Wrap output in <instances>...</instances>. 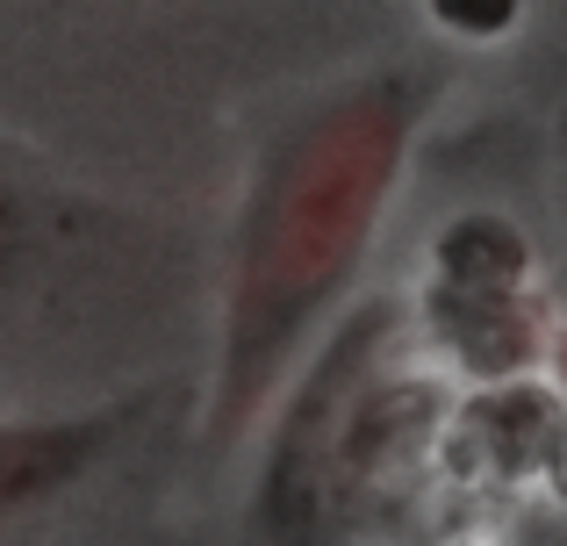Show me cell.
I'll use <instances>...</instances> for the list:
<instances>
[{"instance_id":"3","label":"cell","mask_w":567,"mask_h":546,"mask_svg":"<svg viewBox=\"0 0 567 546\" xmlns=\"http://www.w3.org/2000/svg\"><path fill=\"white\" fill-rule=\"evenodd\" d=\"M424 331L467 381H517L539 360V267L517 224L503 216H460L431 245L424 280Z\"/></svg>"},{"instance_id":"1","label":"cell","mask_w":567,"mask_h":546,"mask_svg":"<svg viewBox=\"0 0 567 546\" xmlns=\"http://www.w3.org/2000/svg\"><path fill=\"white\" fill-rule=\"evenodd\" d=\"M431 86L416 72H374L302 109L259 158L230 253L223 302V360L208 439L230 446L280 389L295 346L360 274L374 224L402 181L410 137L424 123Z\"/></svg>"},{"instance_id":"6","label":"cell","mask_w":567,"mask_h":546,"mask_svg":"<svg viewBox=\"0 0 567 546\" xmlns=\"http://www.w3.org/2000/svg\"><path fill=\"white\" fill-rule=\"evenodd\" d=\"M431 22H439L445 37H511L525 14L517 8H431Z\"/></svg>"},{"instance_id":"5","label":"cell","mask_w":567,"mask_h":546,"mask_svg":"<svg viewBox=\"0 0 567 546\" xmlns=\"http://www.w3.org/2000/svg\"><path fill=\"white\" fill-rule=\"evenodd\" d=\"M567 410L532 381H503V389L474 395L467 410H445V432L439 453H453L460 475H482V482H525L539 475L546 446H554Z\"/></svg>"},{"instance_id":"8","label":"cell","mask_w":567,"mask_h":546,"mask_svg":"<svg viewBox=\"0 0 567 546\" xmlns=\"http://www.w3.org/2000/svg\"><path fill=\"white\" fill-rule=\"evenodd\" d=\"M539 482L567 504V418H560V432H554V446H546V461H539Z\"/></svg>"},{"instance_id":"9","label":"cell","mask_w":567,"mask_h":546,"mask_svg":"<svg viewBox=\"0 0 567 546\" xmlns=\"http://www.w3.org/2000/svg\"><path fill=\"white\" fill-rule=\"evenodd\" d=\"M546 352H554V374H560V395H567V323L554 331V346H546ZM560 410H567V403H560Z\"/></svg>"},{"instance_id":"4","label":"cell","mask_w":567,"mask_h":546,"mask_svg":"<svg viewBox=\"0 0 567 546\" xmlns=\"http://www.w3.org/2000/svg\"><path fill=\"white\" fill-rule=\"evenodd\" d=\"M130 418H137V403L80 410V418H0V525L94 475L115 453V439L130 432Z\"/></svg>"},{"instance_id":"7","label":"cell","mask_w":567,"mask_h":546,"mask_svg":"<svg viewBox=\"0 0 567 546\" xmlns=\"http://www.w3.org/2000/svg\"><path fill=\"white\" fill-rule=\"evenodd\" d=\"M22 245H29V216H22V202L0 187V288L14 280V267H22Z\"/></svg>"},{"instance_id":"2","label":"cell","mask_w":567,"mask_h":546,"mask_svg":"<svg viewBox=\"0 0 567 546\" xmlns=\"http://www.w3.org/2000/svg\"><path fill=\"white\" fill-rule=\"evenodd\" d=\"M395 323V302H367L331 331L302 389L288 395L274 461L259 475L266 546H338L360 518L381 511V490L416 453H439L445 395L424 374L388 367Z\"/></svg>"}]
</instances>
